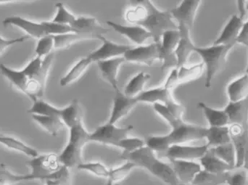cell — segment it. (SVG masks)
I'll list each match as a JSON object with an SVG mask.
<instances>
[{"instance_id":"5b68a950","label":"cell","mask_w":248,"mask_h":185,"mask_svg":"<svg viewBox=\"0 0 248 185\" xmlns=\"http://www.w3.org/2000/svg\"><path fill=\"white\" fill-rule=\"evenodd\" d=\"M69 139L66 146L59 155L61 164L67 168H74L82 164V150L90 142V134L86 130L83 123L69 129Z\"/></svg>"},{"instance_id":"db71d44e","label":"cell","mask_w":248,"mask_h":185,"mask_svg":"<svg viewBox=\"0 0 248 185\" xmlns=\"http://www.w3.org/2000/svg\"><path fill=\"white\" fill-rule=\"evenodd\" d=\"M246 74H248V65L247 68H246Z\"/></svg>"},{"instance_id":"6da1fadb","label":"cell","mask_w":248,"mask_h":185,"mask_svg":"<svg viewBox=\"0 0 248 185\" xmlns=\"http://www.w3.org/2000/svg\"><path fill=\"white\" fill-rule=\"evenodd\" d=\"M54 53L45 58L35 57L22 70H15L0 64L1 75L34 103L45 94L46 80L52 67Z\"/></svg>"},{"instance_id":"60d3db41","label":"cell","mask_w":248,"mask_h":185,"mask_svg":"<svg viewBox=\"0 0 248 185\" xmlns=\"http://www.w3.org/2000/svg\"><path fill=\"white\" fill-rule=\"evenodd\" d=\"M56 7V15L52 22L58 23V24L64 25V26H71L74 24L77 17L73 15L71 12L68 11V9L65 7L62 3H57L55 4Z\"/></svg>"},{"instance_id":"f6af8a7d","label":"cell","mask_w":248,"mask_h":185,"mask_svg":"<svg viewBox=\"0 0 248 185\" xmlns=\"http://www.w3.org/2000/svg\"><path fill=\"white\" fill-rule=\"evenodd\" d=\"M153 108H154L156 113L160 115L165 121H166V122L170 125V127L173 126L175 123H177L179 121L182 120V119H176L164 105L157 103V104L153 105Z\"/></svg>"},{"instance_id":"8992f818","label":"cell","mask_w":248,"mask_h":185,"mask_svg":"<svg viewBox=\"0 0 248 185\" xmlns=\"http://www.w3.org/2000/svg\"><path fill=\"white\" fill-rule=\"evenodd\" d=\"M234 45H216L208 47H198L195 52L201 57L206 71L205 86L210 88L213 80L227 63V55Z\"/></svg>"},{"instance_id":"d590c367","label":"cell","mask_w":248,"mask_h":185,"mask_svg":"<svg viewBox=\"0 0 248 185\" xmlns=\"http://www.w3.org/2000/svg\"><path fill=\"white\" fill-rule=\"evenodd\" d=\"M53 36L55 40V49H67L80 41L96 39L94 36L91 35L80 33H68Z\"/></svg>"},{"instance_id":"4316f807","label":"cell","mask_w":248,"mask_h":185,"mask_svg":"<svg viewBox=\"0 0 248 185\" xmlns=\"http://www.w3.org/2000/svg\"><path fill=\"white\" fill-rule=\"evenodd\" d=\"M205 139L208 141L207 145L209 148H216L232 142L229 126L207 128Z\"/></svg>"},{"instance_id":"74e56055","label":"cell","mask_w":248,"mask_h":185,"mask_svg":"<svg viewBox=\"0 0 248 185\" xmlns=\"http://www.w3.org/2000/svg\"><path fill=\"white\" fill-rule=\"evenodd\" d=\"M28 113L39 116H55L61 119V109L58 108L40 99L33 103L31 108L28 110Z\"/></svg>"},{"instance_id":"c3c4849f","label":"cell","mask_w":248,"mask_h":185,"mask_svg":"<svg viewBox=\"0 0 248 185\" xmlns=\"http://www.w3.org/2000/svg\"><path fill=\"white\" fill-rule=\"evenodd\" d=\"M236 43L242 44L248 47V19L244 22L241 31L236 40Z\"/></svg>"},{"instance_id":"1f68e13d","label":"cell","mask_w":248,"mask_h":185,"mask_svg":"<svg viewBox=\"0 0 248 185\" xmlns=\"http://www.w3.org/2000/svg\"><path fill=\"white\" fill-rule=\"evenodd\" d=\"M32 119L36 122L42 129L52 136L56 137L63 129V122L60 118L55 116H39L32 115Z\"/></svg>"},{"instance_id":"816d5d0a","label":"cell","mask_w":248,"mask_h":185,"mask_svg":"<svg viewBox=\"0 0 248 185\" xmlns=\"http://www.w3.org/2000/svg\"><path fill=\"white\" fill-rule=\"evenodd\" d=\"M176 185H193L192 184H182V183H178Z\"/></svg>"},{"instance_id":"d6a6232c","label":"cell","mask_w":248,"mask_h":185,"mask_svg":"<svg viewBox=\"0 0 248 185\" xmlns=\"http://www.w3.org/2000/svg\"><path fill=\"white\" fill-rule=\"evenodd\" d=\"M230 172L224 174H214L202 170L197 174L192 181L193 185H222L227 183Z\"/></svg>"},{"instance_id":"f1b7e54d","label":"cell","mask_w":248,"mask_h":185,"mask_svg":"<svg viewBox=\"0 0 248 185\" xmlns=\"http://www.w3.org/2000/svg\"><path fill=\"white\" fill-rule=\"evenodd\" d=\"M81 110L77 100H74L71 104L61 109V119L64 125L71 129L76 125L82 123Z\"/></svg>"},{"instance_id":"4dcf8cb0","label":"cell","mask_w":248,"mask_h":185,"mask_svg":"<svg viewBox=\"0 0 248 185\" xmlns=\"http://www.w3.org/2000/svg\"><path fill=\"white\" fill-rule=\"evenodd\" d=\"M0 144L7 147L9 149L24 154L26 156L30 157L31 158L39 155L36 149L22 142L20 139H16L13 137L0 134Z\"/></svg>"},{"instance_id":"f5cc1de1","label":"cell","mask_w":248,"mask_h":185,"mask_svg":"<svg viewBox=\"0 0 248 185\" xmlns=\"http://www.w3.org/2000/svg\"><path fill=\"white\" fill-rule=\"evenodd\" d=\"M246 10H247V12L248 13V1H246Z\"/></svg>"},{"instance_id":"cb8c5ba5","label":"cell","mask_w":248,"mask_h":185,"mask_svg":"<svg viewBox=\"0 0 248 185\" xmlns=\"http://www.w3.org/2000/svg\"><path fill=\"white\" fill-rule=\"evenodd\" d=\"M224 110L228 115L230 124L248 126V98L237 103L230 102Z\"/></svg>"},{"instance_id":"11a10c76","label":"cell","mask_w":248,"mask_h":185,"mask_svg":"<svg viewBox=\"0 0 248 185\" xmlns=\"http://www.w3.org/2000/svg\"><path fill=\"white\" fill-rule=\"evenodd\" d=\"M114 185H119V184H115Z\"/></svg>"},{"instance_id":"7c38bea8","label":"cell","mask_w":248,"mask_h":185,"mask_svg":"<svg viewBox=\"0 0 248 185\" xmlns=\"http://www.w3.org/2000/svg\"><path fill=\"white\" fill-rule=\"evenodd\" d=\"M97 39L103 42V45L87 56L93 62L124 57L125 52L131 48L128 45H119L111 42L106 39L103 34L98 35Z\"/></svg>"},{"instance_id":"f35d334b","label":"cell","mask_w":248,"mask_h":185,"mask_svg":"<svg viewBox=\"0 0 248 185\" xmlns=\"http://www.w3.org/2000/svg\"><path fill=\"white\" fill-rule=\"evenodd\" d=\"M211 148L217 157L233 169H235L237 158H236L235 148L232 142Z\"/></svg>"},{"instance_id":"ab89813d","label":"cell","mask_w":248,"mask_h":185,"mask_svg":"<svg viewBox=\"0 0 248 185\" xmlns=\"http://www.w3.org/2000/svg\"><path fill=\"white\" fill-rule=\"evenodd\" d=\"M136 167L137 166L131 161H125V163L120 167L110 170V174L108 180H110L114 184H117L119 182L126 178Z\"/></svg>"},{"instance_id":"5bb4252c","label":"cell","mask_w":248,"mask_h":185,"mask_svg":"<svg viewBox=\"0 0 248 185\" xmlns=\"http://www.w3.org/2000/svg\"><path fill=\"white\" fill-rule=\"evenodd\" d=\"M201 2L200 0H185L178 7L170 10L172 17L177 23V26H185L192 30Z\"/></svg>"},{"instance_id":"bcb514c9","label":"cell","mask_w":248,"mask_h":185,"mask_svg":"<svg viewBox=\"0 0 248 185\" xmlns=\"http://www.w3.org/2000/svg\"><path fill=\"white\" fill-rule=\"evenodd\" d=\"M226 184L228 185H248V171L240 170L234 173L230 172Z\"/></svg>"},{"instance_id":"9c48e42d","label":"cell","mask_w":248,"mask_h":185,"mask_svg":"<svg viewBox=\"0 0 248 185\" xmlns=\"http://www.w3.org/2000/svg\"><path fill=\"white\" fill-rule=\"evenodd\" d=\"M232 142L236 151V169L248 171V126L238 124L229 126Z\"/></svg>"},{"instance_id":"7dc6e473","label":"cell","mask_w":248,"mask_h":185,"mask_svg":"<svg viewBox=\"0 0 248 185\" xmlns=\"http://www.w3.org/2000/svg\"><path fill=\"white\" fill-rule=\"evenodd\" d=\"M29 39V36H23L16 39H4L0 36V57L10 46L16 44L22 43Z\"/></svg>"},{"instance_id":"f546056e","label":"cell","mask_w":248,"mask_h":185,"mask_svg":"<svg viewBox=\"0 0 248 185\" xmlns=\"http://www.w3.org/2000/svg\"><path fill=\"white\" fill-rule=\"evenodd\" d=\"M92 61L87 57L81 58L78 61L69 71L61 78L60 84L62 87H67L74 84L77 80L79 79L83 74L87 71L88 67L92 64Z\"/></svg>"},{"instance_id":"9a60e30c","label":"cell","mask_w":248,"mask_h":185,"mask_svg":"<svg viewBox=\"0 0 248 185\" xmlns=\"http://www.w3.org/2000/svg\"><path fill=\"white\" fill-rule=\"evenodd\" d=\"M209 147L207 145L192 146V145H176L170 146L165 155L170 160L192 161L200 160L206 154Z\"/></svg>"},{"instance_id":"b9f144b4","label":"cell","mask_w":248,"mask_h":185,"mask_svg":"<svg viewBox=\"0 0 248 185\" xmlns=\"http://www.w3.org/2000/svg\"><path fill=\"white\" fill-rule=\"evenodd\" d=\"M77 169L81 171L91 173L97 177L107 179V180L110 174V170L100 162H83L77 167Z\"/></svg>"},{"instance_id":"ee69618b","label":"cell","mask_w":248,"mask_h":185,"mask_svg":"<svg viewBox=\"0 0 248 185\" xmlns=\"http://www.w3.org/2000/svg\"><path fill=\"white\" fill-rule=\"evenodd\" d=\"M146 144L142 139L137 138H126L121 141L118 148L124 150L125 153H132L145 146Z\"/></svg>"},{"instance_id":"836d02e7","label":"cell","mask_w":248,"mask_h":185,"mask_svg":"<svg viewBox=\"0 0 248 185\" xmlns=\"http://www.w3.org/2000/svg\"><path fill=\"white\" fill-rule=\"evenodd\" d=\"M203 63H198L190 67L185 65L176 68L177 69V85L195 81L201 77L203 72Z\"/></svg>"},{"instance_id":"2e32d148","label":"cell","mask_w":248,"mask_h":185,"mask_svg":"<svg viewBox=\"0 0 248 185\" xmlns=\"http://www.w3.org/2000/svg\"><path fill=\"white\" fill-rule=\"evenodd\" d=\"M137 104L138 102L136 97H127L120 90H116L111 113L108 122L111 124H116L126 116Z\"/></svg>"},{"instance_id":"277c9868","label":"cell","mask_w":248,"mask_h":185,"mask_svg":"<svg viewBox=\"0 0 248 185\" xmlns=\"http://www.w3.org/2000/svg\"><path fill=\"white\" fill-rule=\"evenodd\" d=\"M124 161H131L137 167H141L168 185L179 183L171 166L160 161L153 150L145 145L132 153H125L121 155Z\"/></svg>"},{"instance_id":"484cf974","label":"cell","mask_w":248,"mask_h":185,"mask_svg":"<svg viewBox=\"0 0 248 185\" xmlns=\"http://www.w3.org/2000/svg\"><path fill=\"white\" fill-rule=\"evenodd\" d=\"M198 107L203 111L210 127H222L230 126L228 115L224 110H217L207 106L205 103H198Z\"/></svg>"},{"instance_id":"8fae6325","label":"cell","mask_w":248,"mask_h":185,"mask_svg":"<svg viewBox=\"0 0 248 185\" xmlns=\"http://www.w3.org/2000/svg\"><path fill=\"white\" fill-rule=\"evenodd\" d=\"M125 61L151 65L156 61H161L160 43L153 42L150 45L131 47L124 55Z\"/></svg>"},{"instance_id":"52a82bcc","label":"cell","mask_w":248,"mask_h":185,"mask_svg":"<svg viewBox=\"0 0 248 185\" xmlns=\"http://www.w3.org/2000/svg\"><path fill=\"white\" fill-rule=\"evenodd\" d=\"M27 166L31 169V175L33 180H49L54 173L62 167L59 155L49 154L39 155L28 161Z\"/></svg>"},{"instance_id":"681fc988","label":"cell","mask_w":248,"mask_h":185,"mask_svg":"<svg viewBox=\"0 0 248 185\" xmlns=\"http://www.w3.org/2000/svg\"><path fill=\"white\" fill-rule=\"evenodd\" d=\"M237 7H238L239 11H240V18L243 19V20H246V15H247V10H246V1H237Z\"/></svg>"},{"instance_id":"44dd1931","label":"cell","mask_w":248,"mask_h":185,"mask_svg":"<svg viewBox=\"0 0 248 185\" xmlns=\"http://www.w3.org/2000/svg\"><path fill=\"white\" fill-rule=\"evenodd\" d=\"M125 62L124 57L113 58L107 61H99L97 66L105 79L112 86L115 91L119 90L118 75L121 66Z\"/></svg>"},{"instance_id":"7bdbcfd3","label":"cell","mask_w":248,"mask_h":185,"mask_svg":"<svg viewBox=\"0 0 248 185\" xmlns=\"http://www.w3.org/2000/svg\"><path fill=\"white\" fill-rule=\"evenodd\" d=\"M55 49V40L54 36H46L41 38L38 40L35 52L36 57L40 58H46L48 55L52 53V50Z\"/></svg>"},{"instance_id":"8d00e7d4","label":"cell","mask_w":248,"mask_h":185,"mask_svg":"<svg viewBox=\"0 0 248 185\" xmlns=\"http://www.w3.org/2000/svg\"><path fill=\"white\" fill-rule=\"evenodd\" d=\"M31 180L33 179L30 174L26 175L14 174L5 164H0V185H15Z\"/></svg>"},{"instance_id":"d6986e66","label":"cell","mask_w":248,"mask_h":185,"mask_svg":"<svg viewBox=\"0 0 248 185\" xmlns=\"http://www.w3.org/2000/svg\"><path fill=\"white\" fill-rule=\"evenodd\" d=\"M106 23L115 31L123 35L131 42L140 46L144 45L147 39H152L151 34L141 26H135V25L124 26L113 21H107Z\"/></svg>"},{"instance_id":"ac0fdd59","label":"cell","mask_w":248,"mask_h":185,"mask_svg":"<svg viewBox=\"0 0 248 185\" xmlns=\"http://www.w3.org/2000/svg\"><path fill=\"white\" fill-rule=\"evenodd\" d=\"M171 167L179 183L192 184L195 177L202 169L200 163L182 160H170Z\"/></svg>"},{"instance_id":"603a6c76","label":"cell","mask_w":248,"mask_h":185,"mask_svg":"<svg viewBox=\"0 0 248 185\" xmlns=\"http://www.w3.org/2000/svg\"><path fill=\"white\" fill-rule=\"evenodd\" d=\"M202 170L214 174H224L231 172L234 169L220 159L214 154L212 148H209L206 154L199 160Z\"/></svg>"},{"instance_id":"7402d4cb","label":"cell","mask_w":248,"mask_h":185,"mask_svg":"<svg viewBox=\"0 0 248 185\" xmlns=\"http://www.w3.org/2000/svg\"><path fill=\"white\" fill-rule=\"evenodd\" d=\"M136 99L138 103H151L153 105L160 103L166 106L175 100L170 90H167L164 86L143 91L136 97Z\"/></svg>"},{"instance_id":"30bf717a","label":"cell","mask_w":248,"mask_h":185,"mask_svg":"<svg viewBox=\"0 0 248 185\" xmlns=\"http://www.w3.org/2000/svg\"><path fill=\"white\" fill-rule=\"evenodd\" d=\"M3 26H13L23 30L27 33L28 36L37 39L51 35L50 22L44 21L41 23L31 21L20 16H9L2 21ZM52 36V35H51Z\"/></svg>"},{"instance_id":"ffe728a7","label":"cell","mask_w":248,"mask_h":185,"mask_svg":"<svg viewBox=\"0 0 248 185\" xmlns=\"http://www.w3.org/2000/svg\"><path fill=\"white\" fill-rule=\"evenodd\" d=\"M244 22L237 15L232 16L214 45H235L237 44L236 40L241 31Z\"/></svg>"},{"instance_id":"e0dca14e","label":"cell","mask_w":248,"mask_h":185,"mask_svg":"<svg viewBox=\"0 0 248 185\" xmlns=\"http://www.w3.org/2000/svg\"><path fill=\"white\" fill-rule=\"evenodd\" d=\"M177 26L178 30L180 33V39L175 51L176 59V68H178L185 65L191 54L195 52L196 46L194 45L191 39L190 29L185 26Z\"/></svg>"},{"instance_id":"7a4b0ae2","label":"cell","mask_w":248,"mask_h":185,"mask_svg":"<svg viewBox=\"0 0 248 185\" xmlns=\"http://www.w3.org/2000/svg\"><path fill=\"white\" fill-rule=\"evenodd\" d=\"M131 2L135 4L132 8L127 10L125 19L131 24L144 28L151 34L154 42L160 43L165 32L178 29L170 10H158L149 0H138Z\"/></svg>"},{"instance_id":"d4e9b609","label":"cell","mask_w":248,"mask_h":185,"mask_svg":"<svg viewBox=\"0 0 248 185\" xmlns=\"http://www.w3.org/2000/svg\"><path fill=\"white\" fill-rule=\"evenodd\" d=\"M227 91L230 103H237L248 98V74L232 81Z\"/></svg>"},{"instance_id":"3957f363","label":"cell","mask_w":248,"mask_h":185,"mask_svg":"<svg viewBox=\"0 0 248 185\" xmlns=\"http://www.w3.org/2000/svg\"><path fill=\"white\" fill-rule=\"evenodd\" d=\"M170 133L163 136H149L145 144L154 152L166 154L170 146L205 139L207 128L179 121L171 126Z\"/></svg>"},{"instance_id":"e575fe53","label":"cell","mask_w":248,"mask_h":185,"mask_svg":"<svg viewBox=\"0 0 248 185\" xmlns=\"http://www.w3.org/2000/svg\"><path fill=\"white\" fill-rule=\"evenodd\" d=\"M150 78L147 73L140 72L131 78L124 89V94L127 97H136L142 92L146 82Z\"/></svg>"},{"instance_id":"ba28073f","label":"cell","mask_w":248,"mask_h":185,"mask_svg":"<svg viewBox=\"0 0 248 185\" xmlns=\"http://www.w3.org/2000/svg\"><path fill=\"white\" fill-rule=\"evenodd\" d=\"M133 128L134 126L131 125L125 127H118L116 124L108 122L90 134V141L118 148L121 141L128 138V134L132 131Z\"/></svg>"},{"instance_id":"4fadbf2b","label":"cell","mask_w":248,"mask_h":185,"mask_svg":"<svg viewBox=\"0 0 248 185\" xmlns=\"http://www.w3.org/2000/svg\"><path fill=\"white\" fill-rule=\"evenodd\" d=\"M180 39L179 30L167 31L163 33L160 41L161 61H163V70L176 67V59L175 51Z\"/></svg>"},{"instance_id":"f907efd6","label":"cell","mask_w":248,"mask_h":185,"mask_svg":"<svg viewBox=\"0 0 248 185\" xmlns=\"http://www.w3.org/2000/svg\"><path fill=\"white\" fill-rule=\"evenodd\" d=\"M114 183H112L110 180H107V183H106V185H114Z\"/></svg>"},{"instance_id":"83f0119b","label":"cell","mask_w":248,"mask_h":185,"mask_svg":"<svg viewBox=\"0 0 248 185\" xmlns=\"http://www.w3.org/2000/svg\"><path fill=\"white\" fill-rule=\"evenodd\" d=\"M71 28L75 31L76 33L91 35L94 36L96 39H97L98 35L103 34L100 31L103 30V28L99 26L97 20L94 17H77Z\"/></svg>"}]
</instances>
